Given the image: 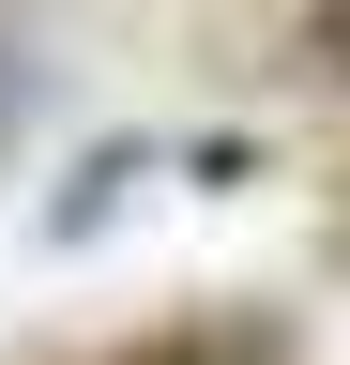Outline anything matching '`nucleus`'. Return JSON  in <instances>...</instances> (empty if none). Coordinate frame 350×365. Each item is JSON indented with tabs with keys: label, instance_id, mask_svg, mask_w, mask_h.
Returning a JSON list of instances; mask_svg holds the SVG:
<instances>
[{
	"label": "nucleus",
	"instance_id": "nucleus-1",
	"mask_svg": "<svg viewBox=\"0 0 350 365\" xmlns=\"http://www.w3.org/2000/svg\"><path fill=\"white\" fill-rule=\"evenodd\" d=\"M92 365H289V335H274V319H168V335L92 350Z\"/></svg>",
	"mask_w": 350,
	"mask_h": 365
},
{
	"label": "nucleus",
	"instance_id": "nucleus-3",
	"mask_svg": "<svg viewBox=\"0 0 350 365\" xmlns=\"http://www.w3.org/2000/svg\"><path fill=\"white\" fill-rule=\"evenodd\" d=\"M0 137H16V61H0Z\"/></svg>",
	"mask_w": 350,
	"mask_h": 365
},
{
	"label": "nucleus",
	"instance_id": "nucleus-2",
	"mask_svg": "<svg viewBox=\"0 0 350 365\" xmlns=\"http://www.w3.org/2000/svg\"><path fill=\"white\" fill-rule=\"evenodd\" d=\"M304 61H320V76L350 91V0H320V16H304Z\"/></svg>",
	"mask_w": 350,
	"mask_h": 365
}]
</instances>
